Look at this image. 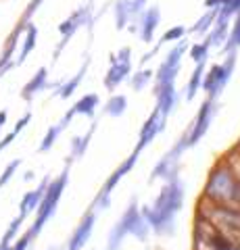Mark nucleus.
<instances>
[{"mask_svg": "<svg viewBox=\"0 0 240 250\" xmlns=\"http://www.w3.org/2000/svg\"><path fill=\"white\" fill-rule=\"evenodd\" d=\"M184 207V186L177 177L169 179L163 192L154 198L153 207H142L140 215L146 219L149 228L159 236H172L175 229V213Z\"/></svg>", "mask_w": 240, "mask_h": 250, "instance_id": "1", "label": "nucleus"}, {"mask_svg": "<svg viewBox=\"0 0 240 250\" xmlns=\"http://www.w3.org/2000/svg\"><path fill=\"white\" fill-rule=\"evenodd\" d=\"M203 198L218 207L240 208V179L228 161H219L209 171Z\"/></svg>", "mask_w": 240, "mask_h": 250, "instance_id": "2", "label": "nucleus"}, {"mask_svg": "<svg viewBox=\"0 0 240 250\" xmlns=\"http://www.w3.org/2000/svg\"><path fill=\"white\" fill-rule=\"evenodd\" d=\"M65 186H67V171H63L61 177H57L55 182H48L44 196L40 200V205H38V217H36V221L32 225V229H29L32 238H36L38 233H40V229L44 228V223L48 221V219L52 217V213L57 210V205L61 200V194H63Z\"/></svg>", "mask_w": 240, "mask_h": 250, "instance_id": "3", "label": "nucleus"}, {"mask_svg": "<svg viewBox=\"0 0 240 250\" xmlns=\"http://www.w3.org/2000/svg\"><path fill=\"white\" fill-rule=\"evenodd\" d=\"M92 23H94V17H92V4L90 2L86 6H80L77 11H73L63 23H61V25H59V34L63 36V40H61L59 46L55 48V61L59 59V54L67 46V42L75 36V31L80 27H84V25H92Z\"/></svg>", "mask_w": 240, "mask_h": 250, "instance_id": "4", "label": "nucleus"}, {"mask_svg": "<svg viewBox=\"0 0 240 250\" xmlns=\"http://www.w3.org/2000/svg\"><path fill=\"white\" fill-rule=\"evenodd\" d=\"M215 106H218V100H213V98H207L205 103L200 104L196 119L192 121V123L188 125V129L184 131V140H186V144H188V148L195 146L198 140L207 134L209 125H211L213 117H215Z\"/></svg>", "mask_w": 240, "mask_h": 250, "instance_id": "5", "label": "nucleus"}, {"mask_svg": "<svg viewBox=\"0 0 240 250\" xmlns=\"http://www.w3.org/2000/svg\"><path fill=\"white\" fill-rule=\"evenodd\" d=\"M136 159H138V152H134V154H130L126 161L121 163V165L113 171V175L107 179L105 182V186H103V190L98 192V196L94 198V202H92V208H98V210H105L107 207L111 205V192L115 190V186H117L119 182H121V177L123 175H128L131 169H134V165H136Z\"/></svg>", "mask_w": 240, "mask_h": 250, "instance_id": "6", "label": "nucleus"}, {"mask_svg": "<svg viewBox=\"0 0 240 250\" xmlns=\"http://www.w3.org/2000/svg\"><path fill=\"white\" fill-rule=\"evenodd\" d=\"M159 23H161L159 6H146V9L136 17V21L131 23V25H128V29L136 31L144 44H151L153 38H154V31H157V27H159Z\"/></svg>", "mask_w": 240, "mask_h": 250, "instance_id": "7", "label": "nucleus"}, {"mask_svg": "<svg viewBox=\"0 0 240 250\" xmlns=\"http://www.w3.org/2000/svg\"><path fill=\"white\" fill-rule=\"evenodd\" d=\"M138 215H140L138 202L131 200L130 207L126 208V213H123L119 221L113 225V229H111V233H109V244H107V250H119V248H121V242H123V238H126L128 233H130L131 223L136 221Z\"/></svg>", "mask_w": 240, "mask_h": 250, "instance_id": "8", "label": "nucleus"}, {"mask_svg": "<svg viewBox=\"0 0 240 250\" xmlns=\"http://www.w3.org/2000/svg\"><path fill=\"white\" fill-rule=\"evenodd\" d=\"M165 117L159 113V108H154V111L151 113V117L144 121L142 125V129H140V134H138V144H136V150L134 152H140L144 146H149L154 138H157L159 131H163L165 129Z\"/></svg>", "mask_w": 240, "mask_h": 250, "instance_id": "9", "label": "nucleus"}, {"mask_svg": "<svg viewBox=\"0 0 240 250\" xmlns=\"http://www.w3.org/2000/svg\"><path fill=\"white\" fill-rule=\"evenodd\" d=\"M128 75H131V61L121 62V61H117L115 54H109V71H107L105 82H103L105 88L109 90V92L117 90V85L121 82H126Z\"/></svg>", "mask_w": 240, "mask_h": 250, "instance_id": "10", "label": "nucleus"}, {"mask_svg": "<svg viewBox=\"0 0 240 250\" xmlns=\"http://www.w3.org/2000/svg\"><path fill=\"white\" fill-rule=\"evenodd\" d=\"M226 85H228V82L223 80V75H221V65H219V62H218V65H211V69H205L200 88L207 92V98L218 100Z\"/></svg>", "mask_w": 240, "mask_h": 250, "instance_id": "11", "label": "nucleus"}, {"mask_svg": "<svg viewBox=\"0 0 240 250\" xmlns=\"http://www.w3.org/2000/svg\"><path fill=\"white\" fill-rule=\"evenodd\" d=\"M154 98H157V106L159 113L165 117H169V113L175 108V104L180 103V94L175 90V83H165V85H159V88H154Z\"/></svg>", "mask_w": 240, "mask_h": 250, "instance_id": "12", "label": "nucleus"}, {"mask_svg": "<svg viewBox=\"0 0 240 250\" xmlns=\"http://www.w3.org/2000/svg\"><path fill=\"white\" fill-rule=\"evenodd\" d=\"M94 221H96V213H94V210L86 213V217L82 219V223L77 225V229L73 231L71 240H69L67 250H82L84 246H86V242H88L90 233H92V228H94Z\"/></svg>", "mask_w": 240, "mask_h": 250, "instance_id": "13", "label": "nucleus"}, {"mask_svg": "<svg viewBox=\"0 0 240 250\" xmlns=\"http://www.w3.org/2000/svg\"><path fill=\"white\" fill-rule=\"evenodd\" d=\"M177 171H180V156H175L172 150H169L163 159L154 165L151 182H154V179H159V177H163V179H167V182H169V179L177 177Z\"/></svg>", "mask_w": 240, "mask_h": 250, "instance_id": "14", "label": "nucleus"}, {"mask_svg": "<svg viewBox=\"0 0 240 250\" xmlns=\"http://www.w3.org/2000/svg\"><path fill=\"white\" fill-rule=\"evenodd\" d=\"M228 25H230V19L226 17V15H218V19H215V23L211 25V29L205 34V44L209 46V48H218V46L223 44V40H226L228 36Z\"/></svg>", "mask_w": 240, "mask_h": 250, "instance_id": "15", "label": "nucleus"}, {"mask_svg": "<svg viewBox=\"0 0 240 250\" xmlns=\"http://www.w3.org/2000/svg\"><path fill=\"white\" fill-rule=\"evenodd\" d=\"M98 103H100V98H98V94H86V96H82L77 103L69 108V111L65 113V119L67 121H71L75 115H86V117H94V111L98 108Z\"/></svg>", "mask_w": 240, "mask_h": 250, "instance_id": "16", "label": "nucleus"}, {"mask_svg": "<svg viewBox=\"0 0 240 250\" xmlns=\"http://www.w3.org/2000/svg\"><path fill=\"white\" fill-rule=\"evenodd\" d=\"M46 82H48V69L46 67H40L36 71V75L29 80L25 85H23V90H21V98L23 100H32L38 92H42L46 88Z\"/></svg>", "mask_w": 240, "mask_h": 250, "instance_id": "17", "label": "nucleus"}, {"mask_svg": "<svg viewBox=\"0 0 240 250\" xmlns=\"http://www.w3.org/2000/svg\"><path fill=\"white\" fill-rule=\"evenodd\" d=\"M48 182L50 179H44V182L38 186V190H34V192H27L25 196H23V200H21V205H19V215L25 219L32 210H36L38 208V205H40V200H42V196H44V192H46V186H48Z\"/></svg>", "mask_w": 240, "mask_h": 250, "instance_id": "18", "label": "nucleus"}, {"mask_svg": "<svg viewBox=\"0 0 240 250\" xmlns=\"http://www.w3.org/2000/svg\"><path fill=\"white\" fill-rule=\"evenodd\" d=\"M88 65H90V61L86 59V61H84V65H82V69L71 77V80L65 82V83H59V88H57V92H55V96H61L63 100L71 98V96H73V92L77 90V85L84 82V75H86V71H88Z\"/></svg>", "mask_w": 240, "mask_h": 250, "instance_id": "19", "label": "nucleus"}, {"mask_svg": "<svg viewBox=\"0 0 240 250\" xmlns=\"http://www.w3.org/2000/svg\"><path fill=\"white\" fill-rule=\"evenodd\" d=\"M36 40H38V27L34 25L32 21H27L25 29H23V48H21V54L19 59L15 61V65H23L25 59L32 54V50L36 48Z\"/></svg>", "mask_w": 240, "mask_h": 250, "instance_id": "20", "label": "nucleus"}, {"mask_svg": "<svg viewBox=\"0 0 240 250\" xmlns=\"http://www.w3.org/2000/svg\"><path fill=\"white\" fill-rule=\"evenodd\" d=\"M113 15H115V27L123 31L131 23V0H117L113 4Z\"/></svg>", "mask_w": 240, "mask_h": 250, "instance_id": "21", "label": "nucleus"}, {"mask_svg": "<svg viewBox=\"0 0 240 250\" xmlns=\"http://www.w3.org/2000/svg\"><path fill=\"white\" fill-rule=\"evenodd\" d=\"M219 15V9H207V13L203 15V17H198L196 23L192 25L190 29H186V34H192V36H205L209 29H211V25L215 23V19H218Z\"/></svg>", "mask_w": 240, "mask_h": 250, "instance_id": "22", "label": "nucleus"}, {"mask_svg": "<svg viewBox=\"0 0 240 250\" xmlns=\"http://www.w3.org/2000/svg\"><path fill=\"white\" fill-rule=\"evenodd\" d=\"M238 48H240V13L234 15V23H232L226 40H223V44H221V52L230 54V52H236Z\"/></svg>", "mask_w": 240, "mask_h": 250, "instance_id": "23", "label": "nucleus"}, {"mask_svg": "<svg viewBox=\"0 0 240 250\" xmlns=\"http://www.w3.org/2000/svg\"><path fill=\"white\" fill-rule=\"evenodd\" d=\"M205 69H207V62H198L192 71L188 83H186V100H192L198 94L200 90V83H203V75H205Z\"/></svg>", "mask_w": 240, "mask_h": 250, "instance_id": "24", "label": "nucleus"}, {"mask_svg": "<svg viewBox=\"0 0 240 250\" xmlns=\"http://www.w3.org/2000/svg\"><path fill=\"white\" fill-rule=\"evenodd\" d=\"M126 108H128L126 96H121V94H115V96H111L109 100H107V104H105V115L121 117L123 113H126Z\"/></svg>", "mask_w": 240, "mask_h": 250, "instance_id": "25", "label": "nucleus"}, {"mask_svg": "<svg viewBox=\"0 0 240 250\" xmlns=\"http://www.w3.org/2000/svg\"><path fill=\"white\" fill-rule=\"evenodd\" d=\"M94 127H96V123H92V127L88 129V134H86V136H82V138H73V144H71V156H69V163L75 161V159H80V156H82L84 152H86L90 138H92V134H94Z\"/></svg>", "mask_w": 240, "mask_h": 250, "instance_id": "26", "label": "nucleus"}, {"mask_svg": "<svg viewBox=\"0 0 240 250\" xmlns=\"http://www.w3.org/2000/svg\"><path fill=\"white\" fill-rule=\"evenodd\" d=\"M67 119H65V117H63V119H61L57 125H52V127L48 129V131H46V136H44V140H42V144H40V152H44V150H50V146L52 144H55V140L59 138V134H61V131H63L65 127H67Z\"/></svg>", "mask_w": 240, "mask_h": 250, "instance_id": "27", "label": "nucleus"}, {"mask_svg": "<svg viewBox=\"0 0 240 250\" xmlns=\"http://www.w3.org/2000/svg\"><path fill=\"white\" fill-rule=\"evenodd\" d=\"M153 71L151 69H140V71H136L134 75L130 77V83H131V88H134L136 92H142L146 85H149L153 82Z\"/></svg>", "mask_w": 240, "mask_h": 250, "instance_id": "28", "label": "nucleus"}, {"mask_svg": "<svg viewBox=\"0 0 240 250\" xmlns=\"http://www.w3.org/2000/svg\"><path fill=\"white\" fill-rule=\"evenodd\" d=\"M188 52H190V59L195 61V65L207 62V59H209V46L205 42H195L192 46H188Z\"/></svg>", "mask_w": 240, "mask_h": 250, "instance_id": "29", "label": "nucleus"}, {"mask_svg": "<svg viewBox=\"0 0 240 250\" xmlns=\"http://www.w3.org/2000/svg\"><path fill=\"white\" fill-rule=\"evenodd\" d=\"M186 36V27L184 25H174V27H169L165 34H163V38H161V42H180L182 38Z\"/></svg>", "mask_w": 240, "mask_h": 250, "instance_id": "30", "label": "nucleus"}, {"mask_svg": "<svg viewBox=\"0 0 240 250\" xmlns=\"http://www.w3.org/2000/svg\"><path fill=\"white\" fill-rule=\"evenodd\" d=\"M21 223H23V217L19 215L15 221L9 225V229H6V233H4V238H2V242L0 244H6V246H11V240L17 236V231H19V228H21Z\"/></svg>", "mask_w": 240, "mask_h": 250, "instance_id": "31", "label": "nucleus"}, {"mask_svg": "<svg viewBox=\"0 0 240 250\" xmlns=\"http://www.w3.org/2000/svg\"><path fill=\"white\" fill-rule=\"evenodd\" d=\"M219 13H221V15H226L228 19H234V15L240 13V0H228V2L219 9Z\"/></svg>", "mask_w": 240, "mask_h": 250, "instance_id": "32", "label": "nucleus"}, {"mask_svg": "<svg viewBox=\"0 0 240 250\" xmlns=\"http://www.w3.org/2000/svg\"><path fill=\"white\" fill-rule=\"evenodd\" d=\"M44 2V0H32V2L27 4V9L23 11V15H21V19L19 21H23V23H27V21H32V17H34V13L40 9V4Z\"/></svg>", "mask_w": 240, "mask_h": 250, "instance_id": "33", "label": "nucleus"}, {"mask_svg": "<svg viewBox=\"0 0 240 250\" xmlns=\"http://www.w3.org/2000/svg\"><path fill=\"white\" fill-rule=\"evenodd\" d=\"M146 6H149V0H131V23L136 21V17L146 9Z\"/></svg>", "mask_w": 240, "mask_h": 250, "instance_id": "34", "label": "nucleus"}, {"mask_svg": "<svg viewBox=\"0 0 240 250\" xmlns=\"http://www.w3.org/2000/svg\"><path fill=\"white\" fill-rule=\"evenodd\" d=\"M19 165H21V161L17 159V161H13L11 165L4 169V173L0 175V188H2V186H4V184H6V182H9V179L13 177V173H15V171H17V167H19Z\"/></svg>", "mask_w": 240, "mask_h": 250, "instance_id": "35", "label": "nucleus"}, {"mask_svg": "<svg viewBox=\"0 0 240 250\" xmlns=\"http://www.w3.org/2000/svg\"><path fill=\"white\" fill-rule=\"evenodd\" d=\"M29 242H32V233H25V236H23L19 242H17V244H15V246H11V250H25L27 246H29Z\"/></svg>", "mask_w": 240, "mask_h": 250, "instance_id": "36", "label": "nucleus"}, {"mask_svg": "<svg viewBox=\"0 0 240 250\" xmlns=\"http://www.w3.org/2000/svg\"><path fill=\"white\" fill-rule=\"evenodd\" d=\"M161 46H163V42H159L157 46H154V48H151V50L146 52V54H142V59H140V65H142V67H144V62H149V61L154 57V54H157V52L161 50Z\"/></svg>", "mask_w": 240, "mask_h": 250, "instance_id": "37", "label": "nucleus"}, {"mask_svg": "<svg viewBox=\"0 0 240 250\" xmlns=\"http://www.w3.org/2000/svg\"><path fill=\"white\" fill-rule=\"evenodd\" d=\"M29 119H32V113H27V115H23L21 117V119L17 121V125H15V129H13V134H19V131L23 129V127H25V125L29 123Z\"/></svg>", "mask_w": 240, "mask_h": 250, "instance_id": "38", "label": "nucleus"}, {"mask_svg": "<svg viewBox=\"0 0 240 250\" xmlns=\"http://www.w3.org/2000/svg\"><path fill=\"white\" fill-rule=\"evenodd\" d=\"M228 0H205V9H221Z\"/></svg>", "mask_w": 240, "mask_h": 250, "instance_id": "39", "label": "nucleus"}, {"mask_svg": "<svg viewBox=\"0 0 240 250\" xmlns=\"http://www.w3.org/2000/svg\"><path fill=\"white\" fill-rule=\"evenodd\" d=\"M6 123V111H0V127Z\"/></svg>", "mask_w": 240, "mask_h": 250, "instance_id": "40", "label": "nucleus"}, {"mask_svg": "<svg viewBox=\"0 0 240 250\" xmlns=\"http://www.w3.org/2000/svg\"><path fill=\"white\" fill-rule=\"evenodd\" d=\"M236 148H238V150H240V144H238V146H236Z\"/></svg>", "mask_w": 240, "mask_h": 250, "instance_id": "41", "label": "nucleus"}, {"mask_svg": "<svg viewBox=\"0 0 240 250\" xmlns=\"http://www.w3.org/2000/svg\"><path fill=\"white\" fill-rule=\"evenodd\" d=\"M0 150H2V148H0Z\"/></svg>", "mask_w": 240, "mask_h": 250, "instance_id": "42", "label": "nucleus"}]
</instances>
